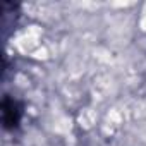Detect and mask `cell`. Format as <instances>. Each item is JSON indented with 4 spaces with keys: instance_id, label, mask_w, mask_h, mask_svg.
<instances>
[{
    "instance_id": "obj_1",
    "label": "cell",
    "mask_w": 146,
    "mask_h": 146,
    "mask_svg": "<svg viewBox=\"0 0 146 146\" xmlns=\"http://www.w3.org/2000/svg\"><path fill=\"white\" fill-rule=\"evenodd\" d=\"M23 119V107L17 100L5 96L2 100V122L7 131H14L19 127Z\"/></svg>"
}]
</instances>
